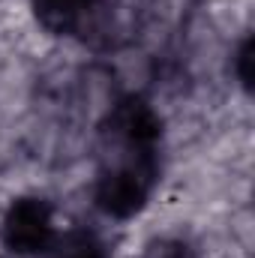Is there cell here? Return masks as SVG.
<instances>
[{
  "instance_id": "obj_2",
  "label": "cell",
  "mask_w": 255,
  "mask_h": 258,
  "mask_svg": "<svg viewBox=\"0 0 255 258\" xmlns=\"http://www.w3.org/2000/svg\"><path fill=\"white\" fill-rule=\"evenodd\" d=\"M135 258H201V246L192 240V234L159 231V234H150L138 246Z\"/></svg>"
},
{
  "instance_id": "obj_1",
  "label": "cell",
  "mask_w": 255,
  "mask_h": 258,
  "mask_svg": "<svg viewBox=\"0 0 255 258\" xmlns=\"http://www.w3.org/2000/svg\"><path fill=\"white\" fill-rule=\"evenodd\" d=\"M60 231L57 204L39 192L15 195L0 213V243L15 258L51 255Z\"/></svg>"
}]
</instances>
